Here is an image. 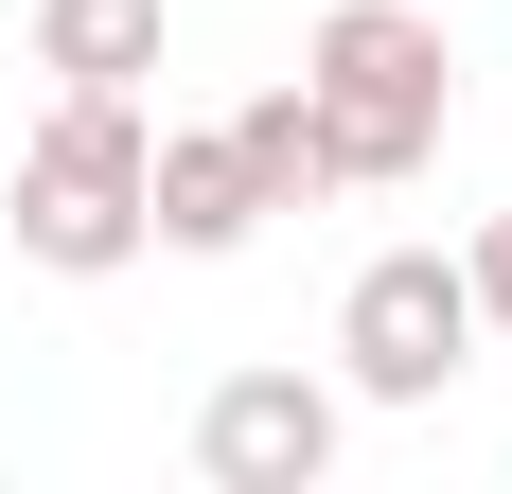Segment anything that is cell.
Wrapping results in <instances>:
<instances>
[{"instance_id":"52a82bcc","label":"cell","mask_w":512,"mask_h":494,"mask_svg":"<svg viewBox=\"0 0 512 494\" xmlns=\"http://www.w3.org/2000/svg\"><path fill=\"white\" fill-rule=\"evenodd\" d=\"M230 159H248V195H265V212L336 195V142H318V106H301V89H248V106H230Z\"/></svg>"},{"instance_id":"ba28073f","label":"cell","mask_w":512,"mask_h":494,"mask_svg":"<svg viewBox=\"0 0 512 494\" xmlns=\"http://www.w3.org/2000/svg\"><path fill=\"white\" fill-rule=\"evenodd\" d=\"M460 283H477V353H512V212H477V247H460Z\"/></svg>"},{"instance_id":"277c9868","label":"cell","mask_w":512,"mask_h":494,"mask_svg":"<svg viewBox=\"0 0 512 494\" xmlns=\"http://www.w3.org/2000/svg\"><path fill=\"white\" fill-rule=\"evenodd\" d=\"M336 442H354V406L318 389V371H230V389L195 406V477L212 494H318Z\"/></svg>"},{"instance_id":"3957f363","label":"cell","mask_w":512,"mask_h":494,"mask_svg":"<svg viewBox=\"0 0 512 494\" xmlns=\"http://www.w3.org/2000/svg\"><path fill=\"white\" fill-rule=\"evenodd\" d=\"M336 371H354V406H442L477 371V283L460 247H371L354 300H336Z\"/></svg>"},{"instance_id":"7a4b0ae2","label":"cell","mask_w":512,"mask_h":494,"mask_svg":"<svg viewBox=\"0 0 512 494\" xmlns=\"http://www.w3.org/2000/svg\"><path fill=\"white\" fill-rule=\"evenodd\" d=\"M142 89H53L36 142H18V177H0V230H18V265H53V283H124L142 265Z\"/></svg>"},{"instance_id":"6da1fadb","label":"cell","mask_w":512,"mask_h":494,"mask_svg":"<svg viewBox=\"0 0 512 494\" xmlns=\"http://www.w3.org/2000/svg\"><path fill=\"white\" fill-rule=\"evenodd\" d=\"M301 106L336 142V195H407L442 159V124H460V53H442L424 0H336L301 36Z\"/></svg>"},{"instance_id":"8992f818","label":"cell","mask_w":512,"mask_h":494,"mask_svg":"<svg viewBox=\"0 0 512 494\" xmlns=\"http://www.w3.org/2000/svg\"><path fill=\"white\" fill-rule=\"evenodd\" d=\"M159 0H36V71L53 89H159Z\"/></svg>"},{"instance_id":"5b68a950","label":"cell","mask_w":512,"mask_h":494,"mask_svg":"<svg viewBox=\"0 0 512 494\" xmlns=\"http://www.w3.org/2000/svg\"><path fill=\"white\" fill-rule=\"evenodd\" d=\"M248 230H265V195H248V159H230V124H159V142H142V247L230 265Z\"/></svg>"}]
</instances>
